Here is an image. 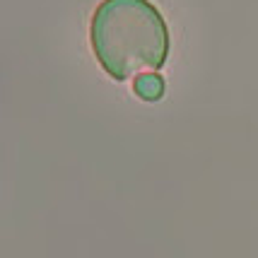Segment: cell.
I'll use <instances>...</instances> for the list:
<instances>
[{"mask_svg":"<svg viewBox=\"0 0 258 258\" xmlns=\"http://www.w3.org/2000/svg\"><path fill=\"white\" fill-rule=\"evenodd\" d=\"M90 44L99 66L123 82L167 66L171 36L152 0H101L90 22Z\"/></svg>","mask_w":258,"mask_h":258,"instance_id":"6da1fadb","label":"cell"},{"mask_svg":"<svg viewBox=\"0 0 258 258\" xmlns=\"http://www.w3.org/2000/svg\"><path fill=\"white\" fill-rule=\"evenodd\" d=\"M164 78H159L157 73H143V75H138L133 82V92L138 99L143 101H159L164 97Z\"/></svg>","mask_w":258,"mask_h":258,"instance_id":"7a4b0ae2","label":"cell"}]
</instances>
